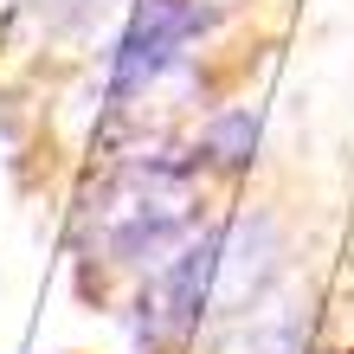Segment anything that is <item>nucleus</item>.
I'll list each match as a JSON object with an SVG mask.
<instances>
[{"mask_svg": "<svg viewBox=\"0 0 354 354\" xmlns=\"http://www.w3.org/2000/svg\"><path fill=\"white\" fill-rule=\"evenodd\" d=\"M258 149V110H225L206 122V136H200V161L206 168H245Z\"/></svg>", "mask_w": 354, "mask_h": 354, "instance_id": "20e7f679", "label": "nucleus"}, {"mask_svg": "<svg viewBox=\"0 0 354 354\" xmlns=\"http://www.w3.org/2000/svg\"><path fill=\"white\" fill-rule=\"evenodd\" d=\"M194 180L200 155H142L129 161L97 200V245L116 264H161L180 252L194 225Z\"/></svg>", "mask_w": 354, "mask_h": 354, "instance_id": "f257e3e1", "label": "nucleus"}, {"mask_svg": "<svg viewBox=\"0 0 354 354\" xmlns=\"http://www.w3.org/2000/svg\"><path fill=\"white\" fill-rule=\"evenodd\" d=\"M252 354H303V316L290 303H270L252 328Z\"/></svg>", "mask_w": 354, "mask_h": 354, "instance_id": "39448f33", "label": "nucleus"}, {"mask_svg": "<svg viewBox=\"0 0 354 354\" xmlns=\"http://www.w3.org/2000/svg\"><path fill=\"white\" fill-rule=\"evenodd\" d=\"M270 264H277V232L270 219H232L213 232V297L206 316H245L252 297L264 290Z\"/></svg>", "mask_w": 354, "mask_h": 354, "instance_id": "7ed1b4c3", "label": "nucleus"}, {"mask_svg": "<svg viewBox=\"0 0 354 354\" xmlns=\"http://www.w3.org/2000/svg\"><path fill=\"white\" fill-rule=\"evenodd\" d=\"M194 32H200V0H136L110 58V110H129L136 97H149Z\"/></svg>", "mask_w": 354, "mask_h": 354, "instance_id": "f03ea898", "label": "nucleus"}]
</instances>
